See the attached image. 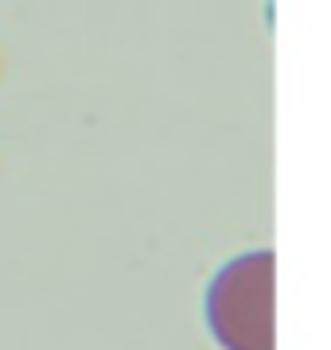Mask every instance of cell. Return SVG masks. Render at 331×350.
<instances>
[{"mask_svg":"<svg viewBox=\"0 0 331 350\" xmlns=\"http://www.w3.org/2000/svg\"><path fill=\"white\" fill-rule=\"evenodd\" d=\"M277 257L265 250L234 257L207 288V323L222 350H277Z\"/></svg>","mask_w":331,"mask_h":350,"instance_id":"6da1fadb","label":"cell"}]
</instances>
